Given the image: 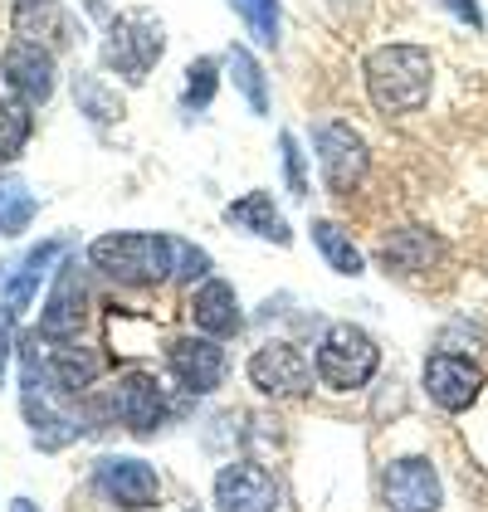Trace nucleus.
<instances>
[{"label": "nucleus", "mask_w": 488, "mask_h": 512, "mask_svg": "<svg viewBox=\"0 0 488 512\" xmlns=\"http://www.w3.org/2000/svg\"><path fill=\"white\" fill-rule=\"evenodd\" d=\"M435 88V59L420 44H381L366 59V93L376 103V113L386 118H406L415 108H425Z\"/></svg>", "instance_id": "f257e3e1"}, {"label": "nucleus", "mask_w": 488, "mask_h": 512, "mask_svg": "<svg viewBox=\"0 0 488 512\" xmlns=\"http://www.w3.org/2000/svg\"><path fill=\"white\" fill-rule=\"evenodd\" d=\"M88 264L103 269L118 283H157L171 278V239L147 235V230H127V235H103L93 239Z\"/></svg>", "instance_id": "f03ea898"}, {"label": "nucleus", "mask_w": 488, "mask_h": 512, "mask_svg": "<svg viewBox=\"0 0 488 512\" xmlns=\"http://www.w3.org/2000/svg\"><path fill=\"white\" fill-rule=\"evenodd\" d=\"M381 366V347L352 322H332L318 342V376L332 391H362Z\"/></svg>", "instance_id": "7ed1b4c3"}, {"label": "nucleus", "mask_w": 488, "mask_h": 512, "mask_svg": "<svg viewBox=\"0 0 488 512\" xmlns=\"http://www.w3.org/2000/svg\"><path fill=\"white\" fill-rule=\"evenodd\" d=\"M162 25L147 15V10H127L108 25V40H103V64L127 83H142L152 74V64L162 59Z\"/></svg>", "instance_id": "20e7f679"}, {"label": "nucleus", "mask_w": 488, "mask_h": 512, "mask_svg": "<svg viewBox=\"0 0 488 512\" xmlns=\"http://www.w3.org/2000/svg\"><path fill=\"white\" fill-rule=\"evenodd\" d=\"M313 147H318V171H323L327 191L332 196H352V186L366 176V142L352 132V122H337L327 118L313 127Z\"/></svg>", "instance_id": "39448f33"}, {"label": "nucleus", "mask_w": 488, "mask_h": 512, "mask_svg": "<svg viewBox=\"0 0 488 512\" xmlns=\"http://www.w3.org/2000/svg\"><path fill=\"white\" fill-rule=\"evenodd\" d=\"M249 381H254V391L274 395V400H298L313 391V366L288 342H264L249 356Z\"/></svg>", "instance_id": "423d86ee"}, {"label": "nucleus", "mask_w": 488, "mask_h": 512, "mask_svg": "<svg viewBox=\"0 0 488 512\" xmlns=\"http://www.w3.org/2000/svg\"><path fill=\"white\" fill-rule=\"evenodd\" d=\"M284 493L274 483V473L259 464H225L215 473V508L220 512H279Z\"/></svg>", "instance_id": "0eeeda50"}, {"label": "nucleus", "mask_w": 488, "mask_h": 512, "mask_svg": "<svg viewBox=\"0 0 488 512\" xmlns=\"http://www.w3.org/2000/svg\"><path fill=\"white\" fill-rule=\"evenodd\" d=\"M425 391L430 400L449 410V415H459V410H469L479 395H484V366L479 361H469V356H454V352H440L425 361Z\"/></svg>", "instance_id": "6e6552de"}, {"label": "nucleus", "mask_w": 488, "mask_h": 512, "mask_svg": "<svg viewBox=\"0 0 488 512\" xmlns=\"http://www.w3.org/2000/svg\"><path fill=\"white\" fill-rule=\"evenodd\" d=\"M113 415L132 434H157L166 420V391L152 371H122L113 386Z\"/></svg>", "instance_id": "1a4fd4ad"}, {"label": "nucleus", "mask_w": 488, "mask_h": 512, "mask_svg": "<svg viewBox=\"0 0 488 512\" xmlns=\"http://www.w3.org/2000/svg\"><path fill=\"white\" fill-rule=\"evenodd\" d=\"M98 488H103V498L108 503H118L127 512H147L157 508V498H162V478L152 464H142V459H98Z\"/></svg>", "instance_id": "9d476101"}, {"label": "nucleus", "mask_w": 488, "mask_h": 512, "mask_svg": "<svg viewBox=\"0 0 488 512\" xmlns=\"http://www.w3.org/2000/svg\"><path fill=\"white\" fill-rule=\"evenodd\" d=\"M166 361H171L176 381H181L191 395L220 391V381H225V371H230L220 337H176L171 352H166Z\"/></svg>", "instance_id": "9b49d317"}, {"label": "nucleus", "mask_w": 488, "mask_h": 512, "mask_svg": "<svg viewBox=\"0 0 488 512\" xmlns=\"http://www.w3.org/2000/svg\"><path fill=\"white\" fill-rule=\"evenodd\" d=\"M381 498L391 512H440V473L430 459H396L381 478Z\"/></svg>", "instance_id": "f8f14e48"}, {"label": "nucleus", "mask_w": 488, "mask_h": 512, "mask_svg": "<svg viewBox=\"0 0 488 512\" xmlns=\"http://www.w3.org/2000/svg\"><path fill=\"white\" fill-rule=\"evenodd\" d=\"M0 74L10 79L15 98H25V103H49V93H54V54H49L44 44L10 40L5 54H0Z\"/></svg>", "instance_id": "ddd939ff"}, {"label": "nucleus", "mask_w": 488, "mask_h": 512, "mask_svg": "<svg viewBox=\"0 0 488 512\" xmlns=\"http://www.w3.org/2000/svg\"><path fill=\"white\" fill-rule=\"evenodd\" d=\"M83 317H88V288H83V274H79V264H64L59 278H54L49 303H44L40 337L64 342V337H74V332L83 327Z\"/></svg>", "instance_id": "4468645a"}, {"label": "nucleus", "mask_w": 488, "mask_h": 512, "mask_svg": "<svg viewBox=\"0 0 488 512\" xmlns=\"http://www.w3.org/2000/svg\"><path fill=\"white\" fill-rule=\"evenodd\" d=\"M186 313H191V322L201 327L205 337H235L244 327L240 298H235V288L225 278H201L191 288V298H186Z\"/></svg>", "instance_id": "2eb2a0df"}, {"label": "nucleus", "mask_w": 488, "mask_h": 512, "mask_svg": "<svg viewBox=\"0 0 488 512\" xmlns=\"http://www.w3.org/2000/svg\"><path fill=\"white\" fill-rule=\"evenodd\" d=\"M64 249H69L64 239H49V244H40V249H30L20 264H10V269L0 274V298H5L0 308H10L15 317L25 313V308H30V298H35V288H40V278L49 274V264H54Z\"/></svg>", "instance_id": "dca6fc26"}, {"label": "nucleus", "mask_w": 488, "mask_h": 512, "mask_svg": "<svg viewBox=\"0 0 488 512\" xmlns=\"http://www.w3.org/2000/svg\"><path fill=\"white\" fill-rule=\"evenodd\" d=\"M25 420H30V430H35V444H40L44 454H54V449L74 444V439L83 434L74 415H59V410L49 405V395L40 391V381H25Z\"/></svg>", "instance_id": "f3484780"}, {"label": "nucleus", "mask_w": 488, "mask_h": 512, "mask_svg": "<svg viewBox=\"0 0 488 512\" xmlns=\"http://www.w3.org/2000/svg\"><path fill=\"white\" fill-rule=\"evenodd\" d=\"M225 225H235V230H249V235L259 239H274V244H293V230H288V220L274 210V196H264V191H254V196L235 200V205H225Z\"/></svg>", "instance_id": "a211bd4d"}, {"label": "nucleus", "mask_w": 488, "mask_h": 512, "mask_svg": "<svg viewBox=\"0 0 488 512\" xmlns=\"http://www.w3.org/2000/svg\"><path fill=\"white\" fill-rule=\"evenodd\" d=\"M69 35V15L59 0H15V40L30 44H64Z\"/></svg>", "instance_id": "6ab92c4d"}, {"label": "nucleus", "mask_w": 488, "mask_h": 512, "mask_svg": "<svg viewBox=\"0 0 488 512\" xmlns=\"http://www.w3.org/2000/svg\"><path fill=\"white\" fill-rule=\"evenodd\" d=\"M440 259V239L425 230H401L381 244V269L386 274H425Z\"/></svg>", "instance_id": "aec40b11"}, {"label": "nucleus", "mask_w": 488, "mask_h": 512, "mask_svg": "<svg viewBox=\"0 0 488 512\" xmlns=\"http://www.w3.org/2000/svg\"><path fill=\"white\" fill-rule=\"evenodd\" d=\"M98 376H103V356L88 352V347H59V352H49V381H54L59 391L79 395V391H88Z\"/></svg>", "instance_id": "412c9836"}, {"label": "nucleus", "mask_w": 488, "mask_h": 512, "mask_svg": "<svg viewBox=\"0 0 488 512\" xmlns=\"http://www.w3.org/2000/svg\"><path fill=\"white\" fill-rule=\"evenodd\" d=\"M313 244L323 249V259L337 269V274H347V278L362 274V249L352 244V235H347L342 225H332V220H313Z\"/></svg>", "instance_id": "4be33fe9"}, {"label": "nucleus", "mask_w": 488, "mask_h": 512, "mask_svg": "<svg viewBox=\"0 0 488 512\" xmlns=\"http://www.w3.org/2000/svg\"><path fill=\"white\" fill-rule=\"evenodd\" d=\"M225 64H230V79H235V88L249 98L254 118H269V88H264V69L254 64V54H249L244 44H230Z\"/></svg>", "instance_id": "5701e85b"}, {"label": "nucleus", "mask_w": 488, "mask_h": 512, "mask_svg": "<svg viewBox=\"0 0 488 512\" xmlns=\"http://www.w3.org/2000/svg\"><path fill=\"white\" fill-rule=\"evenodd\" d=\"M35 132V118H30V103L25 98H0V161H15L25 152Z\"/></svg>", "instance_id": "b1692460"}, {"label": "nucleus", "mask_w": 488, "mask_h": 512, "mask_svg": "<svg viewBox=\"0 0 488 512\" xmlns=\"http://www.w3.org/2000/svg\"><path fill=\"white\" fill-rule=\"evenodd\" d=\"M35 220V196L25 181H0V235H25Z\"/></svg>", "instance_id": "393cba45"}, {"label": "nucleus", "mask_w": 488, "mask_h": 512, "mask_svg": "<svg viewBox=\"0 0 488 512\" xmlns=\"http://www.w3.org/2000/svg\"><path fill=\"white\" fill-rule=\"evenodd\" d=\"M235 10L244 15V25H249V35L259 44H279V0H235Z\"/></svg>", "instance_id": "a878e982"}, {"label": "nucleus", "mask_w": 488, "mask_h": 512, "mask_svg": "<svg viewBox=\"0 0 488 512\" xmlns=\"http://www.w3.org/2000/svg\"><path fill=\"white\" fill-rule=\"evenodd\" d=\"M166 239H171V278H186V283H196V278L210 274V259H205V249L186 244L181 235H166Z\"/></svg>", "instance_id": "bb28decb"}, {"label": "nucleus", "mask_w": 488, "mask_h": 512, "mask_svg": "<svg viewBox=\"0 0 488 512\" xmlns=\"http://www.w3.org/2000/svg\"><path fill=\"white\" fill-rule=\"evenodd\" d=\"M215 59H196L191 69H186V93H181V103L186 108H205L210 98H215Z\"/></svg>", "instance_id": "cd10ccee"}, {"label": "nucleus", "mask_w": 488, "mask_h": 512, "mask_svg": "<svg viewBox=\"0 0 488 512\" xmlns=\"http://www.w3.org/2000/svg\"><path fill=\"white\" fill-rule=\"evenodd\" d=\"M279 147H284L288 191H293V196H308V176H303V152H298V137H293V132H284V137H279Z\"/></svg>", "instance_id": "c85d7f7f"}, {"label": "nucleus", "mask_w": 488, "mask_h": 512, "mask_svg": "<svg viewBox=\"0 0 488 512\" xmlns=\"http://www.w3.org/2000/svg\"><path fill=\"white\" fill-rule=\"evenodd\" d=\"M79 98H83V103H88V113H93V118H98V122L118 118V103H108V98H103V88H98V83H93V79H79Z\"/></svg>", "instance_id": "c756f323"}, {"label": "nucleus", "mask_w": 488, "mask_h": 512, "mask_svg": "<svg viewBox=\"0 0 488 512\" xmlns=\"http://www.w3.org/2000/svg\"><path fill=\"white\" fill-rule=\"evenodd\" d=\"M10 347H15V313L0 308V381H5V366H10Z\"/></svg>", "instance_id": "7c9ffc66"}, {"label": "nucleus", "mask_w": 488, "mask_h": 512, "mask_svg": "<svg viewBox=\"0 0 488 512\" xmlns=\"http://www.w3.org/2000/svg\"><path fill=\"white\" fill-rule=\"evenodd\" d=\"M445 5L459 15V20H469V30H479V25H484V15H479V5H474V0H445Z\"/></svg>", "instance_id": "2f4dec72"}, {"label": "nucleus", "mask_w": 488, "mask_h": 512, "mask_svg": "<svg viewBox=\"0 0 488 512\" xmlns=\"http://www.w3.org/2000/svg\"><path fill=\"white\" fill-rule=\"evenodd\" d=\"M10 512H40V508H35L30 498H15V503H10Z\"/></svg>", "instance_id": "473e14b6"}]
</instances>
